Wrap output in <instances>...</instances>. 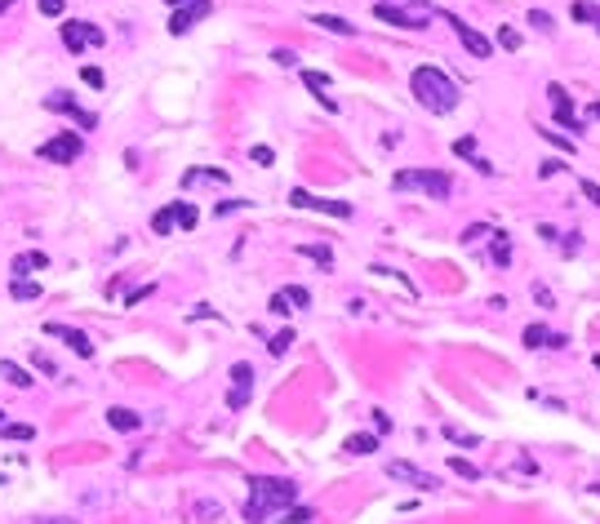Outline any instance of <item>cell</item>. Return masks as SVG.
Listing matches in <instances>:
<instances>
[{
    "label": "cell",
    "instance_id": "6da1fadb",
    "mask_svg": "<svg viewBox=\"0 0 600 524\" xmlns=\"http://www.w3.org/2000/svg\"><path fill=\"white\" fill-rule=\"evenodd\" d=\"M298 498V484L294 480H280V476H254L249 480V502H245V520L249 524H262L267 511H285Z\"/></svg>",
    "mask_w": 600,
    "mask_h": 524
},
{
    "label": "cell",
    "instance_id": "7a4b0ae2",
    "mask_svg": "<svg viewBox=\"0 0 600 524\" xmlns=\"http://www.w3.org/2000/svg\"><path fill=\"white\" fill-rule=\"evenodd\" d=\"M413 98H418V107H427L431 116H445V111H454L458 107V84L449 80L440 67H418V72H413Z\"/></svg>",
    "mask_w": 600,
    "mask_h": 524
},
{
    "label": "cell",
    "instance_id": "3957f363",
    "mask_svg": "<svg viewBox=\"0 0 600 524\" xmlns=\"http://www.w3.org/2000/svg\"><path fill=\"white\" fill-rule=\"evenodd\" d=\"M396 191H427L431 200H449L454 182H449V174H440V169H400Z\"/></svg>",
    "mask_w": 600,
    "mask_h": 524
},
{
    "label": "cell",
    "instance_id": "277c9868",
    "mask_svg": "<svg viewBox=\"0 0 600 524\" xmlns=\"http://www.w3.org/2000/svg\"><path fill=\"white\" fill-rule=\"evenodd\" d=\"M80 151H85V143H80L76 133H58V138L40 143V160H54V165H72V160H80Z\"/></svg>",
    "mask_w": 600,
    "mask_h": 524
},
{
    "label": "cell",
    "instance_id": "5b68a950",
    "mask_svg": "<svg viewBox=\"0 0 600 524\" xmlns=\"http://www.w3.org/2000/svg\"><path fill=\"white\" fill-rule=\"evenodd\" d=\"M387 476L391 480H400V484H413V489H423V494H431V489H440V480L431 476V471H423V467H413V462H387Z\"/></svg>",
    "mask_w": 600,
    "mask_h": 524
},
{
    "label": "cell",
    "instance_id": "8992f818",
    "mask_svg": "<svg viewBox=\"0 0 600 524\" xmlns=\"http://www.w3.org/2000/svg\"><path fill=\"white\" fill-rule=\"evenodd\" d=\"M45 333H49V338H58V342H67V347H72L80 360H89V356H94L89 333H80V329H72V325H58V320H49V325H45Z\"/></svg>",
    "mask_w": 600,
    "mask_h": 524
},
{
    "label": "cell",
    "instance_id": "52a82bcc",
    "mask_svg": "<svg viewBox=\"0 0 600 524\" xmlns=\"http://www.w3.org/2000/svg\"><path fill=\"white\" fill-rule=\"evenodd\" d=\"M62 45L72 49V54H80V49H89V45H103V31L94 23H62Z\"/></svg>",
    "mask_w": 600,
    "mask_h": 524
},
{
    "label": "cell",
    "instance_id": "ba28073f",
    "mask_svg": "<svg viewBox=\"0 0 600 524\" xmlns=\"http://www.w3.org/2000/svg\"><path fill=\"white\" fill-rule=\"evenodd\" d=\"M249 391H254V369L249 364H231V391H227V409H245Z\"/></svg>",
    "mask_w": 600,
    "mask_h": 524
},
{
    "label": "cell",
    "instance_id": "9c48e42d",
    "mask_svg": "<svg viewBox=\"0 0 600 524\" xmlns=\"http://www.w3.org/2000/svg\"><path fill=\"white\" fill-rule=\"evenodd\" d=\"M289 205L294 209H321V213H333V218H352V205H347V200H316L307 191H289Z\"/></svg>",
    "mask_w": 600,
    "mask_h": 524
},
{
    "label": "cell",
    "instance_id": "30bf717a",
    "mask_svg": "<svg viewBox=\"0 0 600 524\" xmlns=\"http://www.w3.org/2000/svg\"><path fill=\"white\" fill-rule=\"evenodd\" d=\"M45 107H49V111L72 116V121H76L80 129H94V125H98V116H94V111H80V107H76V103H72V98H67L62 89H58V94H49V98H45Z\"/></svg>",
    "mask_w": 600,
    "mask_h": 524
},
{
    "label": "cell",
    "instance_id": "8fae6325",
    "mask_svg": "<svg viewBox=\"0 0 600 524\" xmlns=\"http://www.w3.org/2000/svg\"><path fill=\"white\" fill-rule=\"evenodd\" d=\"M374 13H378L382 23H391V27H405V31H418V27H427V18H423V13L396 9V5H387V0H382V5H374Z\"/></svg>",
    "mask_w": 600,
    "mask_h": 524
},
{
    "label": "cell",
    "instance_id": "7c38bea8",
    "mask_svg": "<svg viewBox=\"0 0 600 524\" xmlns=\"http://www.w3.org/2000/svg\"><path fill=\"white\" fill-rule=\"evenodd\" d=\"M547 98H552V107H556V121H560L565 129H582L578 111H574V103H570V94H565L560 84H547Z\"/></svg>",
    "mask_w": 600,
    "mask_h": 524
},
{
    "label": "cell",
    "instance_id": "4fadbf2b",
    "mask_svg": "<svg viewBox=\"0 0 600 524\" xmlns=\"http://www.w3.org/2000/svg\"><path fill=\"white\" fill-rule=\"evenodd\" d=\"M209 13V0H200V5H182V9H174V18H170V31L174 36H182V31H191L200 18Z\"/></svg>",
    "mask_w": 600,
    "mask_h": 524
},
{
    "label": "cell",
    "instance_id": "5bb4252c",
    "mask_svg": "<svg viewBox=\"0 0 600 524\" xmlns=\"http://www.w3.org/2000/svg\"><path fill=\"white\" fill-rule=\"evenodd\" d=\"M445 23H454V31H458V40H462L467 49H472V58H489V54H494V45H489L485 36H480V31H476V27H467V23H458V18H445Z\"/></svg>",
    "mask_w": 600,
    "mask_h": 524
},
{
    "label": "cell",
    "instance_id": "9a60e30c",
    "mask_svg": "<svg viewBox=\"0 0 600 524\" xmlns=\"http://www.w3.org/2000/svg\"><path fill=\"white\" fill-rule=\"evenodd\" d=\"M565 342H570V338H565V333H552L547 325H529V329H525V347H565Z\"/></svg>",
    "mask_w": 600,
    "mask_h": 524
},
{
    "label": "cell",
    "instance_id": "2e32d148",
    "mask_svg": "<svg viewBox=\"0 0 600 524\" xmlns=\"http://www.w3.org/2000/svg\"><path fill=\"white\" fill-rule=\"evenodd\" d=\"M303 84H307V89L325 103V111H338V103L329 98V76H325V72H303Z\"/></svg>",
    "mask_w": 600,
    "mask_h": 524
},
{
    "label": "cell",
    "instance_id": "e0dca14e",
    "mask_svg": "<svg viewBox=\"0 0 600 524\" xmlns=\"http://www.w3.org/2000/svg\"><path fill=\"white\" fill-rule=\"evenodd\" d=\"M45 267H49V258H45L40 249L18 253V258H13V272H18V280H23V276H31V272H45Z\"/></svg>",
    "mask_w": 600,
    "mask_h": 524
},
{
    "label": "cell",
    "instance_id": "ac0fdd59",
    "mask_svg": "<svg viewBox=\"0 0 600 524\" xmlns=\"http://www.w3.org/2000/svg\"><path fill=\"white\" fill-rule=\"evenodd\" d=\"M107 422H111L116 431H138V427H143V418L133 413V409H125V404H116V409H107Z\"/></svg>",
    "mask_w": 600,
    "mask_h": 524
},
{
    "label": "cell",
    "instance_id": "d6986e66",
    "mask_svg": "<svg viewBox=\"0 0 600 524\" xmlns=\"http://www.w3.org/2000/svg\"><path fill=\"white\" fill-rule=\"evenodd\" d=\"M0 435H5V440H36V427H31V422H9L0 413Z\"/></svg>",
    "mask_w": 600,
    "mask_h": 524
},
{
    "label": "cell",
    "instance_id": "ffe728a7",
    "mask_svg": "<svg viewBox=\"0 0 600 524\" xmlns=\"http://www.w3.org/2000/svg\"><path fill=\"white\" fill-rule=\"evenodd\" d=\"M311 23H316V27H325V31H333V36H356V27L347 23V18H338V13H316Z\"/></svg>",
    "mask_w": 600,
    "mask_h": 524
},
{
    "label": "cell",
    "instance_id": "44dd1931",
    "mask_svg": "<svg viewBox=\"0 0 600 524\" xmlns=\"http://www.w3.org/2000/svg\"><path fill=\"white\" fill-rule=\"evenodd\" d=\"M196 182H227V174L223 169H187V174H182V187H196Z\"/></svg>",
    "mask_w": 600,
    "mask_h": 524
},
{
    "label": "cell",
    "instance_id": "7402d4cb",
    "mask_svg": "<svg viewBox=\"0 0 600 524\" xmlns=\"http://www.w3.org/2000/svg\"><path fill=\"white\" fill-rule=\"evenodd\" d=\"M170 209H174V227H182V231H191V227H196V218H200V213H196V205H187V200H174Z\"/></svg>",
    "mask_w": 600,
    "mask_h": 524
},
{
    "label": "cell",
    "instance_id": "603a6c76",
    "mask_svg": "<svg viewBox=\"0 0 600 524\" xmlns=\"http://www.w3.org/2000/svg\"><path fill=\"white\" fill-rule=\"evenodd\" d=\"M0 378L13 382V386H31V374H27L23 364H13V360H0Z\"/></svg>",
    "mask_w": 600,
    "mask_h": 524
},
{
    "label": "cell",
    "instance_id": "cb8c5ba5",
    "mask_svg": "<svg viewBox=\"0 0 600 524\" xmlns=\"http://www.w3.org/2000/svg\"><path fill=\"white\" fill-rule=\"evenodd\" d=\"M298 253L311 258V262H321V267H333V249L329 245H298Z\"/></svg>",
    "mask_w": 600,
    "mask_h": 524
},
{
    "label": "cell",
    "instance_id": "d4e9b609",
    "mask_svg": "<svg viewBox=\"0 0 600 524\" xmlns=\"http://www.w3.org/2000/svg\"><path fill=\"white\" fill-rule=\"evenodd\" d=\"M9 294L18 298V302H31V298H40V284H36V280H13Z\"/></svg>",
    "mask_w": 600,
    "mask_h": 524
},
{
    "label": "cell",
    "instance_id": "484cf974",
    "mask_svg": "<svg viewBox=\"0 0 600 524\" xmlns=\"http://www.w3.org/2000/svg\"><path fill=\"white\" fill-rule=\"evenodd\" d=\"M489 258H494L498 267H507V262H511V240H507V231H498V245L489 249Z\"/></svg>",
    "mask_w": 600,
    "mask_h": 524
},
{
    "label": "cell",
    "instance_id": "4316f807",
    "mask_svg": "<svg viewBox=\"0 0 600 524\" xmlns=\"http://www.w3.org/2000/svg\"><path fill=\"white\" fill-rule=\"evenodd\" d=\"M374 449H378L374 435H347V453H360L365 458V453H374Z\"/></svg>",
    "mask_w": 600,
    "mask_h": 524
},
{
    "label": "cell",
    "instance_id": "83f0119b",
    "mask_svg": "<svg viewBox=\"0 0 600 524\" xmlns=\"http://www.w3.org/2000/svg\"><path fill=\"white\" fill-rule=\"evenodd\" d=\"M152 231H156V235H170V231H174V209H170V205H165V209H156V218H152Z\"/></svg>",
    "mask_w": 600,
    "mask_h": 524
},
{
    "label": "cell",
    "instance_id": "f1b7e54d",
    "mask_svg": "<svg viewBox=\"0 0 600 524\" xmlns=\"http://www.w3.org/2000/svg\"><path fill=\"white\" fill-rule=\"evenodd\" d=\"M307 520H316L311 506H285V515H280V524H307Z\"/></svg>",
    "mask_w": 600,
    "mask_h": 524
},
{
    "label": "cell",
    "instance_id": "f546056e",
    "mask_svg": "<svg viewBox=\"0 0 600 524\" xmlns=\"http://www.w3.org/2000/svg\"><path fill=\"white\" fill-rule=\"evenodd\" d=\"M449 467H454V476H462V480H480V467H472L467 458H449Z\"/></svg>",
    "mask_w": 600,
    "mask_h": 524
},
{
    "label": "cell",
    "instance_id": "4dcf8cb0",
    "mask_svg": "<svg viewBox=\"0 0 600 524\" xmlns=\"http://www.w3.org/2000/svg\"><path fill=\"white\" fill-rule=\"evenodd\" d=\"M280 294L289 298V307H307V302H311V294L303 289V284H289V289H280Z\"/></svg>",
    "mask_w": 600,
    "mask_h": 524
},
{
    "label": "cell",
    "instance_id": "1f68e13d",
    "mask_svg": "<svg viewBox=\"0 0 600 524\" xmlns=\"http://www.w3.org/2000/svg\"><path fill=\"white\" fill-rule=\"evenodd\" d=\"M289 342H294V329H280V333L272 338V356H285V351H289Z\"/></svg>",
    "mask_w": 600,
    "mask_h": 524
},
{
    "label": "cell",
    "instance_id": "d6a6232c",
    "mask_svg": "<svg viewBox=\"0 0 600 524\" xmlns=\"http://www.w3.org/2000/svg\"><path fill=\"white\" fill-rule=\"evenodd\" d=\"M445 435H449L454 445H467V449H472V445H480V435H472V431H458V427H445Z\"/></svg>",
    "mask_w": 600,
    "mask_h": 524
},
{
    "label": "cell",
    "instance_id": "836d02e7",
    "mask_svg": "<svg viewBox=\"0 0 600 524\" xmlns=\"http://www.w3.org/2000/svg\"><path fill=\"white\" fill-rule=\"evenodd\" d=\"M485 235H498V231H494V227H485V223H476V227H467V231H462V240H467V245H476V240H485Z\"/></svg>",
    "mask_w": 600,
    "mask_h": 524
},
{
    "label": "cell",
    "instance_id": "e575fe53",
    "mask_svg": "<svg viewBox=\"0 0 600 524\" xmlns=\"http://www.w3.org/2000/svg\"><path fill=\"white\" fill-rule=\"evenodd\" d=\"M578 191H582V196H587V200H591V205H600V182H591V178H582V182H578Z\"/></svg>",
    "mask_w": 600,
    "mask_h": 524
},
{
    "label": "cell",
    "instance_id": "d590c367",
    "mask_svg": "<svg viewBox=\"0 0 600 524\" xmlns=\"http://www.w3.org/2000/svg\"><path fill=\"white\" fill-rule=\"evenodd\" d=\"M570 13H574V18H582V23H587V18H600V13L587 5V0H574V9H570Z\"/></svg>",
    "mask_w": 600,
    "mask_h": 524
},
{
    "label": "cell",
    "instance_id": "8d00e7d4",
    "mask_svg": "<svg viewBox=\"0 0 600 524\" xmlns=\"http://www.w3.org/2000/svg\"><path fill=\"white\" fill-rule=\"evenodd\" d=\"M498 40H503V49H521V31L503 27V31H498Z\"/></svg>",
    "mask_w": 600,
    "mask_h": 524
},
{
    "label": "cell",
    "instance_id": "74e56055",
    "mask_svg": "<svg viewBox=\"0 0 600 524\" xmlns=\"http://www.w3.org/2000/svg\"><path fill=\"white\" fill-rule=\"evenodd\" d=\"M31 360H36V369H40V374H49V378H58V369H54V360H49V356H45V351H36V356H31Z\"/></svg>",
    "mask_w": 600,
    "mask_h": 524
},
{
    "label": "cell",
    "instance_id": "f35d334b",
    "mask_svg": "<svg viewBox=\"0 0 600 524\" xmlns=\"http://www.w3.org/2000/svg\"><path fill=\"white\" fill-rule=\"evenodd\" d=\"M543 138H547V143H556V147H565V151H574V138H560L556 129H543Z\"/></svg>",
    "mask_w": 600,
    "mask_h": 524
},
{
    "label": "cell",
    "instance_id": "ab89813d",
    "mask_svg": "<svg viewBox=\"0 0 600 524\" xmlns=\"http://www.w3.org/2000/svg\"><path fill=\"white\" fill-rule=\"evenodd\" d=\"M538 240H547V245H556V240H560V231H556L552 223H538Z\"/></svg>",
    "mask_w": 600,
    "mask_h": 524
},
{
    "label": "cell",
    "instance_id": "60d3db41",
    "mask_svg": "<svg viewBox=\"0 0 600 524\" xmlns=\"http://www.w3.org/2000/svg\"><path fill=\"white\" fill-rule=\"evenodd\" d=\"M80 76H85V84H94V89H103V72H98V67H85V72H80Z\"/></svg>",
    "mask_w": 600,
    "mask_h": 524
},
{
    "label": "cell",
    "instance_id": "b9f144b4",
    "mask_svg": "<svg viewBox=\"0 0 600 524\" xmlns=\"http://www.w3.org/2000/svg\"><path fill=\"white\" fill-rule=\"evenodd\" d=\"M272 311H276V316H289L294 307H289V298H285V294H276V298H272Z\"/></svg>",
    "mask_w": 600,
    "mask_h": 524
},
{
    "label": "cell",
    "instance_id": "7bdbcfd3",
    "mask_svg": "<svg viewBox=\"0 0 600 524\" xmlns=\"http://www.w3.org/2000/svg\"><path fill=\"white\" fill-rule=\"evenodd\" d=\"M272 58H276L280 67H294V62H298V54H294V49H276V54H272Z\"/></svg>",
    "mask_w": 600,
    "mask_h": 524
},
{
    "label": "cell",
    "instance_id": "ee69618b",
    "mask_svg": "<svg viewBox=\"0 0 600 524\" xmlns=\"http://www.w3.org/2000/svg\"><path fill=\"white\" fill-rule=\"evenodd\" d=\"M454 151H458V156H476V138H458Z\"/></svg>",
    "mask_w": 600,
    "mask_h": 524
},
{
    "label": "cell",
    "instance_id": "f6af8a7d",
    "mask_svg": "<svg viewBox=\"0 0 600 524\" xmlns=\"http://www.w3.org/2000/svg\"><path fill=\"white\" fill-rule=\"evenodd\" d=\"M40 13H49V18H58V13H62V0H40Z\"/></svg>",
    "mask_w": 600,
    "mask_h": 524
},
{
    "label": "cell",
    "instance_id": "bcb514c9",
    "mask_svg": "<svg viewBox=\"0 0 600 524\" xmlns=\"http://www.w3.org/2000/svg\"><path fill=\"white\" fill-rule=\"evenodd\" d=\"M245 205H249V200H223V205H218V209H213V213H218V218H223V213H231V209H245Z\"/></svg>",
    "mask_w": 600,
    "mask_h": 524
},
{
    "label": "cell",
    "instance_id": "7dc6e473",
    "mask_svg": "<svg viewBox=\"0 0 600 524\" xmlns=\"http://www.w3.org/2000/svg\"><path fill=\"white\" fill-rule=\"evenodd\" d=\"M276 156H272V147H254V165H272Z\"/></svg>",
    "mask_w": 600,
    "mask_h": 524
},
{
    "label": "cell",
    "instance_id": "c3c4849f",
    "mask_svg": "<svg viewBox=\"0 0 600 524\" xmlns=\"http://www.w3.org/2000/svg\"><path fill=\"white\" fill-rule=\"evenodd\" d=\"M529 23H538L543 31H552V18H547V13H543V9H533V13H529Z\"/></svg>",
    "mask_w": 600,
    "mask_h": 524
},
{
    "label": "cell",
    "instance_id": "681fc988",
    "mask_svg": "<svg viewBox=\"0 0 600 524\" xmlns=\"http://www.w3.org/2000/svg\"><path fill=\"white\" fill-rule=\"evenodd\" d=\"M147 294H152V284H143V289H133V294H129V298H125V302H129V307H133V302H143V298H147Z\"/></svg>",
    "mask_w": 600,
    "mask_h": 524
},
{
    "label": "cell",
    "instance_id": "f907efd6",
    "mask_svg": "<svg viewBox=\"0 0 600 524\" xmlns=\"http://www.w3.org/2000/svg\"><path fill=\"white\" fill-rule=\"evenodd\" d=\"M400 5H418V9H423V5H427V0H396V9H400Z\"/></svg>",
    "mask_w": 600,
    "mask_h": 524
},
{
    "label": "cell",
    "instance_id": "816d5d0a",
    "mask_svg": "<svg viewBox=\"0 0 600 524\" xmlns=\"http://www.w3.org/2000/svg\"><path fill=\"white\" fill-rule=\"evenodd\" d=\"M170 5H174V9H182V5H200V0H170Z\"/></svg>",
    "mask_w": 600,
    "mask_h": 524
},
{
    "label": "cell",
    "instance_id": "f5cc1de1",
    "mask_svg": "<svg viewBox=\"0 0 600 524\" xmlns=\"http://www.w3.org/2000/svg\"><path fill=\"white\" fill-rule=\"evenodd\" d=\"M587 116H591V121H600V103H591V107H587Z\"/></svg>",
    "mask_w": 600,
    "mask_h": 524
},
{
    "label": "cell",
    "instance_id": "db71d44e",
    "mask_svg": "<svg viewBox=\"0 0 600 524\" xmlns=\"http://www.w3.org/2000/svg\"><path fill=\"white\" fill-rule=\"evenodd\" d=\"M40 524H76V520H40Z\"/></svg>",
    "mask_w": 600,
    "mask_h": 524
},
{
    "label": "cell",
    "instance_id": "11a10c76",
    "mask_svg": "<svg viewBox=\"0 0 600 524\" xmlns=\"http://www.w3.org/2000/svg\"><path fill=\"white\" fill-rule=\"evenodd\" d=\"M9 5H13V0H0V13H5V9H9Z\"/></svg>",
    "mask_w": 600,
    "mask_h": 524
},
{
    "label": "cell",
    "instance_id": "9f6ffc18",
    "mask_svg": "<svg viewBox=\"0 0 600 524\" xmlns=\"http://www.w3.org/2000/svg\"><path fill=\"white\" fill-rule=\"evenodd\" d=\"M596 369H600V356H596Z\"/></svg>",
    "mask_w": 600,
    "mask_h": 524
}]
</instances>
